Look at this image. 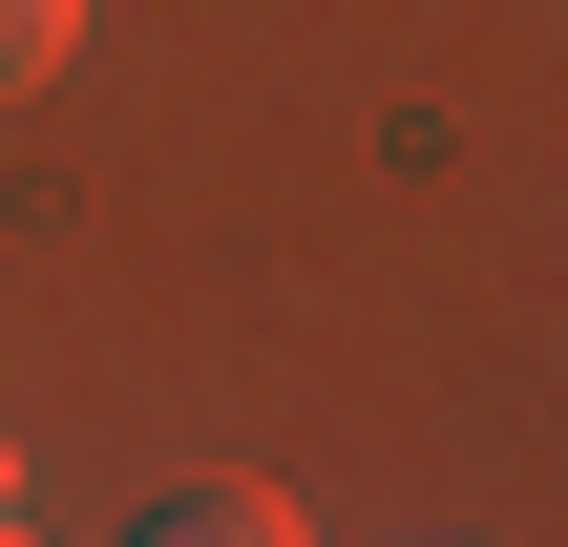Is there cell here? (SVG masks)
Segmentation results:
<instances>
[{
	"label": "cell",
	"mask_w": 568,
	"mask_h": 547,
	"mask_svg": "<svg viewBox=\"0 0 568 547\" xmlns=\"http://www.w3.org/2000/svg\"><path fill=\"white\" fill-rule=\"evenodd\" d=\"M126 547H316V527H295V485H169Z\"/></svg>",
	"instance_id": "cell-1"
},
{
	"label": "cell",
	"mask_w": 568,
	"mask_h": 547,
	"mask_svg": "<svg viewBox=\"0 0 568 547\" xmlns=\"http://www.w3.org/2000/svg\"><path fill=\"white\" fill-rule=\"evenodd\" d=\"M63 42H84V0H0V84H42Z\"/></svg>",
	"instance_id": "cell-2"
},
{
	"label": "cell",
	"mask_w": 568,
	"mask_h": 547,
	"mask_svg": "<svg viewBox=\"0 0 568 547\" xmlns=\"http://www.w3.org/2000/svg\"><path fill=\"white\" fill-rule=\"evenodd\" d=\"M0 547H21V527H0Z\"/></svg>",
	"instance_id": "cell-3"
}]
</instances>
